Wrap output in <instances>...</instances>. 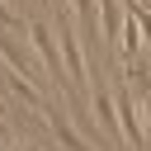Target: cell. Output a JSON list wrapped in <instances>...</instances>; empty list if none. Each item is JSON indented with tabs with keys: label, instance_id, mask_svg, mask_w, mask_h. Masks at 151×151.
<instances>
[{
	"label": "cell",
	"instance_id": "52a82bcc",
	"mask_svg": "<svg viewBox=\"0 0 151 151\" xmlns=\"http://www.w3.org/2000/svg\"><path fill=\"white\" fill-rule=\"evenodd\" d=\"M137 5H142V9H151V0H137Z\"/></svg>",
	"mask_w": 151,
	"mask_h": 151
},
{
	"label": "cell",
	"instance_id": "5b68a950",
	"mask_svg": "<svg viewBox=\"0 0 151 151\" xmlns=\"http://www.w3.org/2000/svg\"><path fill=\"white\" fill-rule=\"evenodd\" d=\"M0 57H5V61H9V66H14L19 76H24V80H28V76H38L33 57H28V52H24V47H19V42H14L9 33H5V24H0Z\"/></svg>",
	"mask_w": 151,
	"mask_h": 151
},
{
	"label": "cell",
	"instance_id": "8992f818",
	"mask_svg": "<svg viewBox=\"0 0 151 151\" xmlns=\"http://www.w3.org/2000/svg\"><path fill=\"white\" fill-rule=\"evenodd\" d=\"M0 24H5V28H28V24H24V19H19V14H14L5 0H0Z\"/></svg>",
	"mask_w": 151,
	"mask_h": 151
},
{
	"label": "cell",
	"instance_id": "6da1fadb",
	"mask_svg": "<svg viewBox=\"0 0 151 151\" xmlns=\"http://www.w3.org/2000/svg\"><path fill=\"white\" fill-rule=\"evenodd\" d=\"M57 42H61V57H66V66H71V104H85V99H90V66H85V57H80V38H76V28H71L66 5H57Z\"/></svg>",
	"mask_w": 151,
	"mask_h": 151
},
{
	"label": "cell",
	"instance_id": "3957f363",
	"mask_svg": "<svg viewBox=\"0 0 151 151\" xmlns=\"http://www.w3.org/2000/svg\"><path fill=\"white\" fill-rule=\"evenodd\" d=\"M90 109H94V127H99V137H118L123 127H118V104L109 99V90L104 85H90Z\"/></svg>",
	"mask_w": 151,
	"mask_h": 151
},
{
	"label": "cell",
	"instance_id": "277c9868",
	"mask_svg": "<svg viewBox=\"0 0 151 151\" xmlns=\"http://www.w3.org/2000/svg\"><path fill=\"white\" fill-rule=\"evenodd\" d=\"M47 127H52V137H57V146L61 151H94L71 123H66V109H47Z\"/></svg>",
	"mask_w": 151,
	"mask_h": 151
},
{
	"label": "cell",
	"instance_id": "ba28073f",
	"mask_svg": "<svg viewBox=\"0 0 151 151\" xmlns=\"http://www.w3.org/2000/svg\"><path fill=\"white\" fill-rule=\"evenodd\" d=\"M0 151H5V137H0Z\"/></svg>",
	"mask_w": 151,
	"mask_h": 151
},
{
	"label": "cell",
	"instance_id": "7a4b0ae2",
	"mask_svg": "<svg viewBox=\"0 0 151 151\" xmlns=\"http://www.w3.org/2000/svg\"><path fill=\"white\" fill-rule=\"evenodd\" d=\"M28 42L38 47V57H42V71H47V80L57 85V90H71V80H66V71H61V42L52 38V28L47 24H38V19H28Z\"/></svg>",
	"mask_w": 151,
	"mask_h": 151
}]
</instances>
